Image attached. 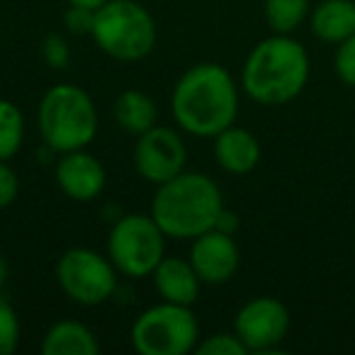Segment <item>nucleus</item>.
Wrapping results in <instances>:
<instances>
[{
    "label": "nucleus",
    "mask_w": 355,
    "mask_h": 355,
    "mask_svg": "<svg viewBox=\"0 0 355 355\" xmlns=\"http://www.w3.org/2000/svg\"><path fill=\"white\" fill-rule=\"evenodd\" d=\"M178 127L193 137L214 139L239 114V85L222 64L202 61L178 78L171 95Z\"/></svg>",
    "instance_id": "nucleus-1"
},
{
    "label": "nucleus",
    "mask_w": 355,
    "mask_h": 355,
    "mask_svg": "<svg viewBox=\"0 0 355 355\" xmlns=\"http://www.w3.org/2000/svg\"><path fill=\"white\" fill-rule=\"evenodd\" d=\"M309 51L292 35L261 40L246 56L241 69V88L263 107H282L297 100L309 83Z\"/></svg>",
    "instance_id": "nucleus-2"
},
{
    "label": "nucleus",
    "mask_w": 355,
    "mask_h": 355,
    "mask_svg": "<svg viewBox=\"0 0 355 355\" xmlns=\"http://www.w3.org/2000/svg\"><path fill=\"white\" fill-rule=\"evenodd\" d=\"M156 188L151 217L168 239H198L214 229L224 209L222 190L207 173L183 171Z\"/></svg>",
    "instance_id": "nucleus-3"
},
{
    "label": "nucleus",
    "mask_w": 355,
    "mask_h": 355,
    "mask_svg": "<svg viewBox=\"0 0 355 355\" xmlns=\"http://www.w3.org/2000/svg\"><path fill=\"white\" fill-rule=\"evenodd\" d=\"M42 141L51 153L88 148L98 134V110L83 88L59 83L44 93L37 112Z\"/></svg>",
    "instance_id": "nucleus-4"
},
{
    "label": "nucleus",
    "mask_w": 355,
    "mask_h": 355,
    "mask_svg": "<svg viewBox=\"0 0 355 355\" xmlns=\"http://www.w3.org/2000/svg\"><path fill=\"white\" fill-rule=\"evenodd\" d=\"M90 37L110 59L134 64L156 46V22L137 0H107L95 10Z\"/></svg>",
    "instance_id": "nucleus-5"
},
{
    "label": "nucleus",
    "mask_w": 355,
    "mask_h": 355,
    "mask_svg": "<svg viewBox=\"0 0 355 355\" xmlns=\"http://www.w3.org/2000/svg\"><path fill=\"white\" fill-rule=\"evenodd\" d=\"M200 340L193 309L161 302L144 309L132 324V345L141 355H188Z\"/></svg>",
    "instance_id": "nucleus-6"
},
{
    "label": "nucleus",
    "mask_w": 355,
    "mask_h": 355,
    "mask_svg": "<svg viewBox=\"0 0 355 355\" xmlns=\"http://www.w3.org/2000/svg\"><path fill=\"white\" fill-rule=\"evenodd\" d=\"M166 234L151 214H124L107 236V258L127 277H148L166 256Z\"/></svg>",
    "instance_id": "nucleus-7"
},
{
    "label": "nucleus",
    "mask_w": 355,
    "mask_h": 355,
    "mask_svg": "<svg viewBox=\"0 0 355 355\" xmlns=\"http://www.w3.org/2000/svg\"><path fill=\"white\" fill-rule=\"evenodd\" d=\"M56 282L71 302L98 306L117 290V268L103 253L76 246L64 251L56 261Z\"/></svg>",
    "instance_id": "nucleus-8"
},
{
    "label": "nucleus",
    "mask_w": 355,
    "mask_h": 355,
    "mask_svg": "<svg viewBox=\"0 0 355 355\" xmlns=\"http://www.w3.org/2000/svg\"><path fill=\"white\" fill-rule=\"evenodd\" d=\"M290 309L277 297H253L234 319V334L243 340L248 353H275L290 334Z\"/></svg>",
    "instance_id": "nucleus-9"
},
{
    "label": "nucleus",
    "mask_w": 355,
    "mask_h": 355,
    "mask_svg": "<svg viewBox=\"0 0 355 355\" xmlns=\"http://www.w3.org/2000/svg\"><path fill=\"white\" fill-rule=\"evenodd\" d=\"M188 146L171 127H151L134 144V168L151 185H161L185 171Z\"/></svg>",
    "instance_id": "nucleus-10"
},
{
    "label": "nucleus",
    "mask_w": 355,
    "mask_h": 355,
    "mask_svg": "<svg viewBox=\"0 0 355 355\" xmlns=\"http://www.w3.org/2000/svg\"><path fill=\"white\" fill-rule=\"evenodd\" d=\"M188 261L193 263L202 285H224L236 275L241 253H239L232 234L209 229V232L200 234L198 239H193Z\"/></svg>",
    "instance_id": "nucleus-11"
},
{
    "label": "nucleus",
    "mask_w": 355,
    "mask_h": 355,
    "mask_svg": "<svg viewBox=\"0 0 355 355\" xmlns=\"http://www.w3.org/2000/svg\"><path fill=\"white\" fill-rule=\"evenodd\" d=\"M105 183H107V173L93 153H88L85 148L61 153L56 163V185L66 198L76 202H90L103 193Z\"/></svg>",
    "instance_id": "nucleus-12"
},
{
    "label": "nucleus",
    "mask_w": 355,
    "mask_h": 355,
    "mask_svg": "<svg viewBox=\"0 0 355 355\" xmlns=\"http://www.w3.org/2000/svg\"><path fill=\"white\" fill-rule=\"evenodd\" d=\"M261 141L253 132L243 127H227L214 137V158H217L219 168L232 175H246V173L256 171L261 163Z\"/></svg>",
    "instance_id": "nucleus-13"
},
{
    "label": "nucleus",
    "mask_w": 355,
    "mask_h": 355,
    "mask_svg": "<svg viewBox=\"0 0 355 355\" xmlns=\"http://www.w3.org/2000/svg\"><path fill=\"white\" fill-rule=\"evenodd\" d=\"M151 275L156 292L161 295L163 302H173V304L183 306H193L198 302L202 280L198 277L188 258L163 256V261L158 263Z\"/></svg>",
    "instance_id": "nucleus-14"
},
{
    "label": "nucleus",
    "mask_w": 355,
    "mask_h": 355,
    "mask_svg": "<svg viewBox=\"0 0 355 355\" xmlns=\"http://www.w3.org/2000/svg\"><path fill=\"white\" fill-rule=\"evenodd\" d=\"M309 30L319 42L338 46L355 35V0H319L309 12Z\"/></svg>",
    "instance_id": "nucleus-15"
},
{
    "label": "nucleus",
    "mask_w": 355,
    "mask_h": 355,
    "mask_svg": "<svg viewBox=\"0 0 355 355\" xmlns=\"http://www.w3.org/2000/svg\"><path fill=\"white\" fill-rule=\"evenodd\" d=\"M98 350L100 345L95 334L76 319L56 321L42 338L44 355H95Z\"/></svg>",
    "instance_id": "nucleus-16"
},
{
    "label": "nucleus",
    "mask_w": 355,
    "mask_h": 355,
    "mask_svg": "<svg viewBox=\"0 0 355 355\" xmlns=\"http://www.w3.org/2000/svg\"><path fill=\"white\" fill-rule=\"evenodd\" d=\"M114 122L124 129L127 134H139L148 132L151 127H156V117L158 110L156 103H153L151 95H146L144 90H124V93L117 95L114 100Z\"/></svg>",
    "instance_id": "nucleus-17"
},
{
    "label": "nucleus",
    "mask_w": 355,
    "mask_h": 355,
    "mask_svg": "<svg viewBox=\"0 0 355 355\" xmlns=\"http://www.w3.org/2000/svg\"><path fill=\"white\" fill-rule=\"evenodd\" d=\"M309 0H263V17L275 35H292L309 20Z\"/></svg>",
    "instance_id": "nucleus-18"
},
{
    "label": "nucleus",
    "mask_w": 355,
    "mask_h": 355,
    "mask_svg": "<svg viewBox=\"0 0 355 355\" xmlns=\"http://www.w3.org/2000/svg\"><path fill=\"white\" fill-rule=\"evenodd\" d=\"M25 141V117L10 100L0 98V161H10Z\"/></svg>",
    "instance_id": "nucleus-19"
},
{
    "label": "nucleus",
    "mask_w": 355,
    "mask_h": 355,
    "mask_svg": "<svg viewBox=\"0 0 355 355\" xmlns=\"http://www.w3.org/2000/svg\"><path fill=\"white\" fill-rule=\"evenodd\" d=\"M20 343V319L6 297L0 295V355H10Z\"/></svg>",
    "instance_id": "nucleus-20"
},
{
    "label": "nucleus",
    "mask_w": 355,
    "mask_h": 355,
    "mask_svg": "<svg viewBox=\"0 0 355 355\" xmlns=\"http://www.w3.org/2000/svg\"><path fill=\"white\" fill-rule=\"evenodd\" d=\"M198 355H246L248 348L236 334H214L195 345Z\"/></svg>",
    "instance_id": "nucleus-21"
},
{
    "label": "nucleus",
    "mask_w": 355,
    "mask_h": 355,
    "mask_svg": "<svg viewBox=\"0 0 355 355\" xmlns=\"http://www.w3.org/2000/svg\"><path fill=\"white\" fill-rule=\"evenodd\" d=\"M334 71L338 80L348 88H355V35L336 46L334 54Z\"/></svg>",
    "instance_id": "nucleus-22"
},
{
    "label": "nucleus",
    "mask_w": 355,
    "mask_h": 355,
    "mask_svg": "<svg viewBox=\"0 0 355 355\" xmlns=\"http://www.w3.org/2000/svg\"><path fill=\"white\" fill-rule=\"evenodd\" d=\"M42 56H44V61L51 69H66V64L71 59L69 42L61 35H46L44 44H42Z\"/></svg>",
    "instance_id": "nucleus-23"
},
{
    "label": "nucleus",
    "mask_w": 355,
    "mask_h": 355,
    "mask_svg": "<svg viewBox=\"0 0 355 355\" xmlns=\"http://www.w3.org/2000/svg\"><path fill=\"white\" fill-rule=\"evenodd\" d=\"M93 20H95V10L78 8V6H69V10L64 15V25L71 35H90L93 32Z\"/></svg>",
    "instance_id": "nucleus-24"
},
{
    "label": "nucleus",
    "mask_w": 355,
    "mask_h": 355,
    "mask_svg": "<svg viewBox=\"0 0 355 355\" xmlns=\"http://www.w3.org/2000/svg\"><path fill=\"white\" fill-rule=\"evenodd\" d=\"M20 195V180L17 173L8 166V161H0V209L10 207Z\"/></svg>",
    "instance_id": "nucleus-25"
},
{
    "label": "nucleus",
    "mask_w": 355,
    "mask_h": 355,
    "mask_svg": "<svg viewBox=\"0 0 355 355\" xmlns=\"http://www.w3.org/2000/svg\"><path fill=\"white\" fill-rule=\"evenodd\" d=\"M214 229H219V232H224V234H232V236H234V234H236V229H239V214L224 207L222 212H219Z\"/></svg>",
    "instance_id": "nucleus-26"
},
{
    "label": "nucleus",
    "mask_w": 355,
    "mask_h": 355,
    "mask_svg": "<svg viewBox=\"0 0 355 355\" xmlns=\"http://www.w3.org/2000/svg\"><path fill=\"white\" fill-rule=\"evenodd\" d=\"M107 0H69V6H78V8H88V10H100Z\"/></svg>",
    "instance_id": "nucleus-27"
},
{
    "label": "nucleus",
    "mask_w": 355,
    "mask_h": 355,
    "mask_svg": "<svg viewBox=\"0 0 355 355\" xmlns=\"http://www.w3.org/2000/svg\"><path fill=\"white\" fill-rule=\"evenodd\" d=\"M6 282H8V263H6V258L0 256V290H3Z\"/></svg>",
    "instance_id": "nucleus-28"
}]
</instances>
